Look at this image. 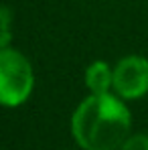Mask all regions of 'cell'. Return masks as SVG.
Instances as JSON below:
<instances>
[{"mask_svg": "<svg viewBox=\"0 0 148 150\" xmlns=\"http://www.w3.org/2000/svg\"><path fill=\"white\" fill-rule=\"evenodd\" d=\"M12 41V12L0 6V47H10Z\"/></svg>", "mask_w": 148, "mask_h": 150, "instance_id": "5", "label": "cell"}, {"mask_svg": "<svg viewBox=\"0 0 148 150\" xmlns=\"http://www.w3.org/2000/svg\"><path fill=\"white\" fill-rule=\"evenodd\" d=\"M85 87L89 93L114 91V67L108 61H93L85 69Z\"/></svg>", "mask_w": 148, "mask_h": 150, "instance_id": "4", "label": "cell"}, {"mask_svg": "<svg viewBox=\"0 0 148 150\" xmlns=\"http://www.w3.org/2000/svg\"><path fill=\"white\" fill-rule=\"evenodd\" d=\"M120 150H148V134H132L124 142Z\"/></svg>", "mask_w": 148, "mask_h": 150, "instance_id": "6", "label": "cell"}, {"mask_svg": "<svg viewBox=\"0 0 148 150\" xmlns=\"http://www.w3.org/2000/svg\"><path fill=\"white\" fill-rule=\"evenodd\" d=\"M35 89V69L25 53L14 47H0V105L18 108Z\"/></svg>", "mask_w": 148, "mask_h": 150, "instance_id": "2", "label": "cell"}, {"mask_svg": "<svg viewBox=\"0 0 148 150\" xmlns=\"http://www.w3.org/2000/svg\"><path fill=\"white\" fill-rule=\"evenodd\" d=\"M132 130L126 100L110 93H89L71 116V134L81 150H120Z\"/></svg>", "mask_w": 148, "mask_h": 150, "instance_id": "1", "label": "cell"}, {"mask_svg": "<svg viewBox=\"0 0 148 150\" xmlns=\"http://www.w3.org/2000/svg\"><path fill=\"white\" fill-rule=\"evenodd\" d=\"M114 93L122 100H140L148 93V59L142 55L122 57L114 65Z\"/></svg>", "mask_w": 148, "mask_h": 150, "instance_id": "3", "label": "cell"}]
</instances>
